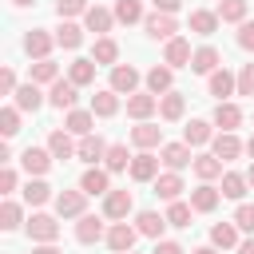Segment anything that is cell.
I'll return each mask as SVG.
<instances>
[{
    "label": "cell",
    "instance_id": "cell-1",
    "mask_svg": "<svg viewBox=\"0 0 254 254\" xmlns=\"http://www.w3.org/2000/svg\"><path fill=\"white\" fill-rule=\"evenodd\" d=\"M83 190H60L56 194V210H60V218H83Z\"/></svg>",
    "mask_w": 254,
    "mask_h": 254
},
{
    "label": "cell",
    "instance_id": "cell-2",
    "mask_svg": "<svg viewBox=\"0 0 254 254\" xmlns=\"http://www.w3.org/2000/svg\"><path fill=\"white\" fill-rule=\"evenodd\" d=\"M135 226H127V222H115L111 230H107V246L115 250V254H131V246H135Z\"/></svg>",
    "mask_w": 254,
    "mask_h": 254
},
{
    "label": "cell",
    "instance_id": "cell-3",
    "mask_svg": "<svg viewBox=\"0 0 254 254\" xmlns=\"http://www.w3.org/2000/svg\"><path fill=\"white\" fill-rule=\"evenodd\" d=\"M28 234H32L36 242H52V238L60 234V222H56L52 214H32V222H28Z\"/></svg>",
    "mask_w": 254,
    "mask_h": 254
},
{
    "label": "cell",
    "instance_id": "cell-4",
    "mask_svg": "<svg viewBox=\"0 0 254 254\" xmlns=\"http://www.w3.org/2000/svg\"><path fill=\"white\" fill-rule=\"evenodd\" d=\"M75 155H79L83 163H95V159H107V143H103L99 135H83V139H79V147H75Z\"/></svg>",
    "mask_w": 254,
    "mask_h": 254
},
{
    "label": "cell",
    "instance_id": "cell-5",
    "mask_svg": "<svg viewBox=\"0 0 254 254\" xmlns=\"http://www.w3.org/2000/svg\"><path fill=\"white\" fill-rule=\"evenodd\" d=\"M159 159H163V163H167L171 171H183V167H187V163H190L194 155H190V147H187V143H167Z\"/></svg>",
    "mask_w": 254,
    "mask_h": 254
},
{
    "label": "cell",
    "instance_id": "cell-6",
    "mask_svg": "<svg viewBox=\"0 0 254 254\" xmlns=\"http://www.w3.org/2000/svg\"><path fill=\"white\" fill-rule=\"evenodd\" d=\"M20 163H24V171H28V175H44V171L52 167V151H40V147H28V151L20 155Z\"/></svg>",
    "mask_w": 254,
    "mask_h": 254
},
{
    "label": "cell",
    "instance_id": "cell-7",
    "mask_svg": "<svg viewBox=\"0 0 254 254\" xmlns=\"http://www.w3.org/2000/svg\"><path fill=\"white\" fill-rule=\"evenodd\" d=\"M155 171H159V159H155V155H147V151H143V155H135V159H131V179H135V183H151V179H155Z\"/></svg>",
    "mask_w": 254,
    "mask_h": 254
},
{
    "label": "cell",
    "instance_id": "cell-8",
    "mask_svg": "<svg viewBox=\"0 0 254 254\" xmlns=\"http://www.w3.org/2000/svg\"><path fill=\"white\" fill-rule=\"evenodd\" d=\"M127 210H131V190H111L103 198V214L107 218H127Z\"/></svg>",
    "mask_w": 254,
    "mask_h": 254
},
{
    "label": "cell",
    "instance_id": "cell-9",
    "mask_svg": "<svg viewBox=\"0 0 254 254\" xmlns=\"http://www.w3.org/2000/svg\"><path fill=\"white\" fill-rule=\"evenodd\" d=\"M75 238H79L83 246H91V242H99V238H103V222H99L95 214H83V218L75 222Z\"/></svg>",
    "mask_w": 254,
    "mask_h": 254
},
{
    "label": "cell",
    "instance_id": "cell-10",
    "mask_svg": "<svg viewBox=\"0 0 254 254\" xmlns=\"http://www.w3.org/2000/svg\"><path fill=\"white\" fill-rule=\"evenodd\" d=\"M24 52H28V56H36V60H48V52H52V36H48V32H40V28H36V32H28V36H24Z\"/></svg>",
    "mask_w": 254,
    "mask_h": 254
},
{
    "label": "cell",
    "instance_id": "cell-11",
    "mask_svg": "<svg viewBox=\"0 0 254 254\" xmlns=\"http://www.w3.org/2000/svg\"><path fill=\"white\" fill-rule=\"evenodd\" d=\"M135 83H139V71H135L131 64H127V67H123V64H119V67H111V91H127V95H131V91H135Z\"/></svg>",
    "mask_w": 254,
    "mask_h": 254
},
{
    "label": "cell",
    "instance_id": "cell-12",
    "mask_svg": "<svg viewBox=\"0 0 254 254\" xmlns=\"http://www.w3.org/2000/svg\"><path fill=\"white\" fill-rule=\"evenodd\" d=\"M79 190H83V194H111V190H107V171H99V167L83 171V179H79Z\"/></svg>",
    "mask_w": 254,
    "mask_h": 254
},
{
    "label": "cell",
    "instance_id": "cell-13",
    "mask_svg": "<svg viewBox=\"0 0 254 254\" xmlns=\"http://www.w3.org/2000/svg\"><path fill=\"white\" fill-rule=\"evenodd\" d=\"M163 226H167V214H155V210H143V214L135 218V230H139V234H147V238H159V234H163Z\"/></svg>",
    "mask_w": 254,
    "mask_h": 254
},
{
    "label": "cell",
    "instance_id": "cell-14",
    "mask_svg": "<svg viewBox=\"0 0 254 254\" xmlns=\"http://www.w3.org/2000/svg\"><path fill=\"white\" fill-rule=\"evenodd\" d=\"M147 32L155 40H175V20L167 12H155V16H147Z\"/></svg>",
    "mask_w": 254,
    "mask_h": 254
},
{
    "label": "cell",
    "instance_id": "cell-15",
    "mask_svg": "<svg viewBox=\"0 0 254 254\" xmlns=\"http://www.w3.org/2000/svg\"><path fill=\"white\" fill-rule=\"evenodd\" d=\"M190 56H194V52H190V44H187V40H179V36H175V40H167V56H163V60H167L171 67L190 64Z\"/></svg>",
    "mask_w": 254,
    "mask_h": 254
},
{
    "label": "cell",
    "instance_id": "cell-16",
    "mask_svg": "<svg viewBox=\"0 0 254 254\" xmlns=\"http://www.w3.org/2000/svg\"><path fill=\"white\" fill-rule=\"evenodd\" d=\"M48 99H52V107H71L75 103V83L71 79H56L52 91H48Z\"/></svg>",
    "mask_w": 254,
    "mask_h": 254
},
{
    "label": "cell",
    "instance_id": "cell-17",
    "mask_svg": "<svg viewBox=\"0 0 254 254\" xmlns=\"http://www.w3.org/2000/svg\"><path fill=\"white\" fill-rule=\"evenodd\" d=\"M179 190H183V179H179V175H159V179H155V194H159V198L179 202Z\"/></svg>",
    "mask_w": 254,
    "mask_h": 254
},
{
    "label": "cell",
    "instance_id": "cell-18",
    "mask_svg": "<svg viewBox=\"0 0 254 254\" xmlns=\"http://www.w3.org/2000/svg\"><path fill=\"white\" fill-rule=\"evenodd\" d=\"M83 20H87V32H111V20H115V16H111L107 8H99V4H95V8H87V12H83Z\"/></svg>",
    "mask_w": 254,
    "mask_h": 254
},
{
    "label": "cell",
    "instance_id": "cell-19",
    "mask_svg": "<svg viewBox=\"0 0 254 254\" xmlns=\"http://www.w3.org/2000/svg\"><path fill=\"white\" fill-rule=\"evenodd\" d=\"M234 87H238V79H234V75H230L226 67L210 71V95H218V99H222V95H230Z\"/></svg>",
    "mask_w": 254,
    "mask_h": 254
},
{
    "label": "cell",
    "instance_id": "cell-20",
    "mask_svg": "<svg viewBox=\"0 0 254 254\" xmlns=\"http://www.w3.org/2000/svg\"><path fill=\"white\" fill-rule=\"evenodd\" d=\"M155 107H159L155 95H131V99H127V115H131V119H147Z\"/></svg>",
    "mask_w": 254,
    "mask_h": 254
},
{
    "label": "cell",
    "instance_id": "cell-21",
    "mask_svg": "<svg viewBox=\"0 0 254 254\" xmlns=\"http://www.w3.org/2000/svg\"><path fill=\"white\" fill-rule=\"evenodd\" d=\"M214 123H218L222 131H234V127L242 123V111H238L234 103H218V107H214Z\"/></svg>",
    "mask_w": 254,
    "mask_h": 254
},
{
    "label": "cell",
    "instance_id": "cell-22",
    "mask_svg": "<svg viewBox=\"0 0 254 254\" xmlns=\"http://www.w3.org/2000/svg\"><path fill=\"white\" fill-rule=\"evenodd\" d=\"M194 175L206 179V183L218 179V175H222V159H218V155H198V159H194Z\"/></svg>",
    "mask_w": 254,
    "mask_h": 254
},
{
    "label": "cell",
    "instance_id": "cell-23",
    "mask_svg": "<svg viewBox=\"0 0 254 254\" xmlns=\"http://www.w3.org/2000/svg\"><path fill=\"white\" fill-rule=\"evenodd\" d=\"M190 206H194V210H202V214H206V210H214V206H218V190H214L210 183H202V187L190 194Z\"/></svg>",
    "mask_w": 254,
    "mask_h": 254
},
{
    "label": "cell",
    "instance_id": "cell-24",
    "mask_svg": "<svg viewBox=\"0 0 254 254\" xmlns=\"http://www.w3.org/2000/svg\"><path fill=\"white\" fill-rule=\"evenodd\" d=\"M214 67H218V52H214V48H198V52L190 56V71H202V75H206V71H214Z\"/></svg>",
    "mask_w": 254,
    "mask_h": 254
},
{
    "label": "cell",
    "instance_id": "cell-25",
    "mask_svg": "<svg viewBox=\"0 0 254 254\" xmlns=\"http://www.w3.org/2000/svg\"><path fill=\"white\" fill-rule=\"evenodd\" d=\"M67 79H71L75 87L91 83V79H95V60H75V64H71V71H67Z\"/></svg>",
    "mask_w": 254,
    "mask_h": 254
},
{
    "label": "cell",
    "instance_id": "cell-26",
    "mask_svg": "<svg viewBox=\"0 0 254 254\" xmlns=\"http://www.w3.org/2000/svg\"><path fill=\"white\" fill-rule=\"evenodd\" d=\"M44 99H40V87L36 83H24V87H16V107L20 111H36Z\"/></svg>",
    "mask_w": 254,
    "mask_h": 254
},
{
    "label": "cell",
    "instance_id": "cell-27",
    "mask_svg": "<svg viewBox=\"0 0 254 254\" xmlns=\"http://www.w3.org/2000/svg\"><path fill=\"white\" fill-rule=\"evenodd\" d=\"M115 111H119L115 91H95L91 95V115H115Z\"/></svg>",
    "mask_w": 254,
    "mask_h": 254
},
{
    "label": "cell",
    "instance_id": "cell-28",
    "mask_svg": "<svg viewBox=\"0 0 254 254\" xmlns=\"http://www.w3.org/2000/svg\"><path fill=\"white\" fill-rule=\"evenodd\" d=\"M131 139H135V147H155V143L163 139V127H155V123H139V127L131 131Z\"/></svg>",
    "mask_w": 254,
    "mask_h": 254
},
{
    "label": "cell",
    "instance_id": "cell-29",
    "mask_svg": "<svg viewBox=\"0 0 254 254\" xmlns=\"http://www.w3.org/2000/svg\"><path fill=\"white\" fill-rule=\"evenodd\" d=\"M48 151H52V159H71L75 155V147H71V139L64 131H52L48 135Z\"/></svg>",
    "mask_w": 254,
    "mask_h": 254
},
{
    "label": "cell",
    "instance_id": "cell-30",
    "mask_svg": "<svg viewBox=\"0 0 254 254\" xmlns=\"http://www.w3.org/2000/svg\"><path fill=\"white\" fill-rule=\"evenodd\" d=\"M238 151H242V143H238L230 131H222V135L214 139V155H218L222 163H226V159H238Z\"/></svg>",
    "mask_w": 254,
    "mask_h": 254
},
{
    "label": "cell",
    "instance_id": "cell-31",
    "mask_svg": "<svg viewBox=\"0 0 254 254\" xmlns=\"http://www.w3.org/2000/svg\"><path fill=\"white\" fill-rule=\"evenodd\" d=\"M91 60H95V64H115V60H119V44H115V40H95Z\"/></svg>",
    "mask_w": 254,
    "mask_h": 254
},
{
    "label": "cell",
    "instance_id": "cell-32",
    "mask_svg": "<svg viewBox=\"0 0 254 254\" xmlns=\"http://www.w3.org/2000/svg\"><path fill=\"white\" fill-rule=\"evenodd\" d=\"M147 87H151V95H159V91L167 95L171 91V67H151L147 71Z\"/></svg>",
    "mask_w": 254,
    "mask_h": 254
},
{
    "label": "cell",
    "instance_id": "cell-33",
    "mask_svg": "<svg viewBox=\"0 0 254 254\" xmlns=\"http://www.w3.org/2000/svg\"><path fill=\"white\" fill-rule=\"evenodd\" d=\"M210 242L226 250V246H234V242H238V230H234L230 222H214V226H210Z\"/></svg>",
    "mask_w": 254,
    "mask_h": 254
},
{
    "label": "cell",
    "instance_id": "cell-34",
    "mask_svg": "<svg viewBox=\"0 0 254 254\" xmlns=\"http://www.w3.org/2000/svg\"><path fill=\"white\" fill-rule=\"evenodd\" d=\"M190 28H194L198 36H210V32L218 28V12H190Z\"/></svg>",
    "mask_w": 254,
    "mask_h": 254
},
{
    "label": "cell",
    "instance_id": "cell-35",
    "mask_svg": "<svg viewBox=\"0 0 254 254\" xmlns=\"http://www.w3.org/2000/svg\"><path fill=\"white\" fill-rule=\"evenodd\" d=\"M79 40H83V32H79L71 20H64V24L56 28V44H64V48H79Z\"/></svg>",
    "mask_w": 254,
    "mask_h": 254
},
{
    "label": "cell",
    "instance_id": "cell-36",
    "mask_svg": "<svg viewBox=\"0 0 254 254\" xmlns=\"http://www.w3.org/2000/svg\"><path fill=\"white\" fill-rule=\"evenodd\" d=\"M159 115H163V119H179V115H183V95H179V91H167V95L159 99Z\"/></svg>",
    "mask_w": 254,
    "mask_h": 254
},
{
    "label": "cell",
    "instance_id": "cell-37",
    "mask_svg": "<svg viewBox=\"0 0 254 254\" xmlns=\"http://www.w3.org/2000/svg\"><path fill=\"white\" fill-rule=\"evenodd\" d=\"M139 16H143L139 0H115V20H119V24H135Z\"/></svg>",
    "mask_w": 254,
    "mask_h": 254
},
{
    "label": "cell",
    "instance_id": "cell-38",
    "mask_svg": "<svg viewBox=\"0 0 254 254\" xmlns=\"http://www.w3.org/2000/svg\"><path fill=\"white\" fill-rule=\"evenodd\" d=\"M242 16H246V0H218V20L238 24Z\"/></svg>",
    "mask_w": 254,
    "mask_h": 254
},
{
    "label": "cell",
    "instance_id": "cell-39",
    "mask_svg": "<svg viewBox=\"0 0 254 254\" xmlns=\"http://www.w3.org/2000/svg\"><path fill=\"white\" fill-rule=\"evenodd\" d=\"M67 131L71 135H91V111H67Z\"/></svg>",
    "mask_w": 254,
    "mask_h": 254
},
{
    "label": "cell",
    "instance_id": "cell-40",
    "mask_svg": "<svg viewBox=\"0 0 254 254\" xmlns=\"http://www.w3.org/2000/svg\"><path fill=\"white\" fill-rule=\"evenodd\" d=\"M222 194H226V198H242V194H246V179L234 175V171H226V175H222Z\"/></svg>",
    "mask_w": 254,
    "mask_h": 254
},
{
    "label": "cell",
    "instance_id": "cell-41",
    "mask_svg": "<svg viewBox=\"0 0 254 254\" xmlns=\"http://www.w3.org/2000/svg\"><path fill=\"white\" fill-rule=\"evenodd\" d=\"M48 194H52V187H48L44 179H36V183H28V187H24V198H28L32 206H40V202H48Z\"/></svg>",
    "mask_w": 254,
    "mask_h": 254
},
{
    "label": "cell",
    "instance_id": "cell-42",
    "mask_svg": "<svg viewBox=\"0 0 254 254\" xmlns=\"http://www.w3.org/2000/svg\"><path fill=\"white\" fill-rule=\"evenodd\" d=\"M32 83H56V64H52V60L32 64Z\"/></svg>",
    "mask_w": 254,
    "mask_h": 254
},
{
    "label": "cell",
    "instance_id": "cell-43",
    "mask_svg": "<svg viewBox=\"0 0 254 254\" xmlns=\"http://www.w3.org/2000/svg\"><path fill=\"white\" fill-rule=\"evenodd\" d=\"M206 139H210V127H206L202 119H190V123H187V147H190V143L198 147V143H206Z\"/></svg>",
    "mask_w": 254,
    "mask_h": 254
},
{
    "label": "cell",
    "instance_id": "cell-44",
    "mask_svg": "<svg viewBox=\"0 0 254 254\" xmlns=\"http://www.w3.org/2000/svg\"><path fill=\"white\" fill-rule=\"evenodd\" d=\"M167 222H171V226H190V206H187V202H171Z\"/></svg>",
    "mask_w": 254,
    "mask_h": 254
},
{
    "label": "cell",
    "instance_id": "cell-45",
    "mask_svg": "<svg viewBox=\"0 0 254 254\" xmlns=\"http://www.w3.org/2000/svg\"><path fill=\"white\" fill-rule=\"evenodd\" d=\"M0 226H4V230H16V226H20V206H16V202H4V206H0Z\"/></svg>",
    "mask_w": 254,
    "mask_h": 254
},
{
    "label": "cell",
    "instance_id": "cell-46",
    "mask_svg": "<svg viewBox=\"0 0 254 254\" xmlns=\"http://www.w3.org/2000/svg\"><path fill=\"white\" fill-rule=\"evenodd\" d=\"M0 131H4V135H16V131H20V115H16V107H4V111H0Z\"/></svg>",
    "mask_w": 254,
    "mask_h": 254
},
{
    "label": "cell",
    "instance_id": "cell-47",
    "mask_svg": "<svg viewBox=\"0 0 254 254\" xmlns=\"http://www.w3.org/2000/svg\"><path fill=\"white\" fill-rule=\"evenodd\" d=\"M127 147H107V171H123L127 167Z\"/></svg>",
    "mask_w": 254,
    "mask_h": 254
},
{
    "label": "cell",
    "instance_id": "cell-48",
    "mask_svg": "<svg viewBox=\"0 0 254 254\" xmlns=\"http://www.w3.org/2000/svg\"><path fill=\"white\" fill-rule=\"evenodd\" d=\"M234 222H238L242 230H250V234H254V206H246V202H242V206L234 210Z\"/></svg>",
    "mask_w": 254,
    "mask_h": 254
},
{
    "label": "cell",
    "instance_id": "cell-49",
    "mask_svg": "<svg viewBox=\"0 0 254 254\" xmlns=\"http://www.w3.org/2000/svg\"><path fill=\"white\" fill-rule=\"evenodd\" d=\"M238 95H254V64L242 67V75H238Z\"/></svg>",
    "mask_w": 254,
    "mask_h": 254
},
{
    "label": "cell",
    "instance_id": "cell-50",
    "mask_svg": "<svg viewBox=\"0 0 254 254\" xmlns=\"http://www.w3.org/2000/svg\"><path fill=\"white\" fill-rule=\"evenodd\" d=\"M60 16H75V12H87V0H60L56 4Z\"/></svg>",
    "mask_w": 254,
    "mask_h": 254
},
{
    "label": "cell",
    "instance_id": "cell-51",
    "mask_svg": "<svg viewBox=\"0 0 254 254\" xmlns=\"http://www.w3.org/2000/svg\"><path fill=\"white\" fill-rule=\"evenodd\" d=\"M0 91H4V95H16V75H12V67L0 71Z\"/></svg>",
    "mask_w": 254,
    "mask_h": 254
},
{
    "label": "cell",
    "instance_id": "cell-52",
    "mask_svg": "<svg viewBox=\"0 0 254 254\" xmlns=\"http://www.w3.org/2000/svg\"><path fill=\"white\" fill-rule=\"evenodd\" d=\"M238 44H242L246 52H254V24H242V28H238Z\"/></svg>",
    "mask_w": 254,
    "mask_h": 254
},
{
    "label": "cell",
    "instance_id": "cell-53",
    "mask_svg": "<svg viewBox=\"0 0 254 254\" xmlns=\"http://www.w3.org/2000/svg\"><path fill=\"white\" fill-rule=\"evenodd\" d=\"M0 190H4V194H8V190H16V171H12V167H4V171H0Z\"/></svg>",
    "mask_w": 254,
    "mask_h": 254
},
{
    "label": "cell",
    "instance_id": "cell-54",
    "mask_svg": "<svg viewBox=\"0 0 254 254\" xmlns=\"http://www.w3.org/2000/svg\"><path fill=\"white\" fill-rule=\"evenodd\" d=\"M151 254H183V246H179V242H159Z\"/></svg>",
    "mask_w": 254,
    "mask_h": 254
},
{
    "label": "cell",
    "instance_id": "cell-55",
    "mask_svg": "<svg viewBox=\"0 0 254 254\" xmlns=\"http://www.w3.org/2000/svg\"><path fill=\"white\" fill-rule=\"evenodd\" d=\"M155 12H167L171 16V12H179V0H155Z\"/></svg>",
    "mask_w": 254,
    "mask_h": 254
},
{
    "label": "cell",
    "instance_id": "cell-56",
    "mask_svg": "<svg viewBox=\"0 0 254 254\" xmlns=\"http://www.w3.org/2000/svg\"><path fill=\"white\" fill-rule=\"evenodd\" d=\"M32 254H64V250H56V246H52V242H44V246H36V250H32Z\"/></svg>",
    "mask_w": 254,
    "mask_h": 254
},
{
    "label": "cell",
    "instance_id": "cell-57",
    "mask_svg": "<svg viewBox=\"0 0 254 254\" xmlns=\"http://www.w3.org/2000/svg\"><path fill=\"white\" fill-rule=\"evenodd\" d=\"M238 254H254V238H250V242H242V246H238Z\"/></svg>",
    "mask_w": 254,
    "mask_h": 254
},
{
    "label": "cell",
    "instance_id": "cell-58",
    "mask_svg": "<svg viewBox=\"0 0 254 254\" xmlns=\"http://www.w3.org/2000/svg\"><path fill=\"white\" fill-rule=\"evenodd\" d=\"M190 254H214V250H210V246H198V250H190Z\"/></svg>",
    "mask_w": 254,
    "mask_h": 254
},
{
    "label": "cell",
    "instance_id": "cell-59",
    "mask_svg": "<svg viewBox=\"0 0 254 254\" xmlns=\"http://www.w3.org/2000/svg\"><path fill=\"white\" fill-rule=\"evenodd\" d=\"M246 183H250V187H254V167H250V171H246Z\"/></svg>",
    "mask_w": 254,
    "mask_h": 254
},
{
    "label": "cell",
    "instance_id": "cell-60",
    "mask_svg": "<svg viewBox=\"0 0 254 254\" xmlns=\"http://www.w3.org/2000/svg\"><path fill=\"white\" fill-rule=\"evenodd\" d=\"M246 151H250V159H254V139H250V143H246Z\"/></svg>",
    "mask_w": 254,
    "mask_h": 254
},
{
    "label": "cell",
    "instance_id": "cell-61",
    "mask_svg": "<svg viewBox=\"0 0 254 254\" xmlns=\"http://www.w3.org/2000/svg\"><path fill=\"white\" fill-rule=\"evenodd\" d=\"M12 4H36V0H12Z\"/></svg>",
    "mask_w": 254,
    "mask_h": 254
}]
</instances>
